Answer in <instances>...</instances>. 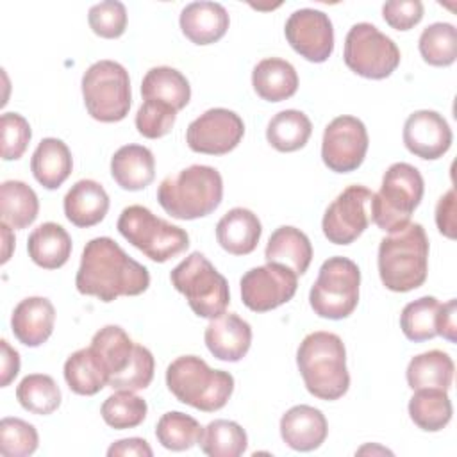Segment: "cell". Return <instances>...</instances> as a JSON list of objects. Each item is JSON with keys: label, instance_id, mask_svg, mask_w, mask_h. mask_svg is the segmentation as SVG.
Here are the masks:
<instances>
[{"label": "cell", "instance_id": "6da1fadb", "mask_svg": "<svg viewBox=\"0 0 457 457\" xmlns=\"http://www.w3.org/2000/svg\"><path fill=\"white\" fill-rule=\"evenodd\" d=\"M75 286L80 295L112 302L118 296L145 293L150 286V273L146 266L129 257L114 239L102 236L86 243Z\"/></svg>", "mask_w": 457, "mask_h": 457}, {"label": "cell", "instance_id": "7a4b0ae2", "mask_svg": "<svg viewBox=\"0 0 457 457\" xmlns=\"http://www.w3.org/2000/svg\"><path fill=\"white\" fill-rule=\"evenodd\" d=\"M296 366L307 391L320 400H337L350 387L346 350L337 334H307L296 350Z\"/></svg>", "mask_w": 457, "mask_h": 457}, {"label": "cell", "instance_id": "3957f363", "mask_svg": "<svg viewBox=\"0 0 457 457\" xmlns=\"http://www.w3.org/2000/svg\"><path fill=\"white\" fill-rule=\"evenodd\" d=\"M378 275L382 284L395 293L412 291L427 280L428 237L420 223H407L389 232L378 245Z\"/></svg>", "mask_w": 457, "mask_h": 457}, {"label": "cell", "instance_id": "277c9868", "mask_svg": "<svg viewBox=\"0 0 457 457\" xmlns=\"http://www.w3.org/2000/svg\"><path fill=\"white\" fill-rule=\"evenodd\" d=\"M223 198V180L216 168L193 164L166 177L157 187L159 205L177 220L209 216Z\"/></svg>", "mask_w": 457, "mask_h": 457}, {"label": "cell", "instance_id": "5b68a950", "mask_svg": "<svg viewBox=\"0 0 457 457\" xmlns=\"http://www.w3.org/2000/svg\"><path fill=\"white\" fill-rule=\"evenodd\" d=\"M166 386L179 402L214 412L232 396L234 377L228 371L212 370L202 357L180 355L166 368Z\"/></svg>", "mask_w": 457, "mask_h": 457}, {"label": "cell", "instance_id": "8992f818", "mask_svg": "<svg viewBox=\"0 0 457 457\" xmlns=\"http://www.w3.org/2000/svg\"><path fill=\"white\" fill-rule=\"evenodd\" d=\"M425 184L420 170L409 162L391 164L378 193H373L370 211L375 225L384 232H395L411 223V216L423 198Z\"/></svg>", "mask_w": 457, "mask_h": 457}, {"label": "cell", "instance_id": "52a82bcc", "mask_svg": "<svg viewBox=\"0 0 457 457\" xmlns=\"http://www.w3.org/2000/svg\"><path fill=\"white\" fill-rule=\"evenodd\" d=\"M170 280L200 318L214 320L221 316L230 302L227 278L200 252H193L180 261L171 270Z\"/></svg>", "mask_w": 457, "mask_h": 457}, {"label": "cell", "instance_id": "ba28073f", "mask_svg": "<svg viewBox=\"0 0 457 457\" xmlns=\"http://www.w3.org/2000/svg\"><path fill=\"white\" fill-rule=\"evenodd\" d=\"M120 234L154 262H166L189 246V236L184 228L157 218L143 205H129L121 211L118 223Z\"/></svg>", "mask_w": 457, "mask_h": 457}, {"label": "cell", "instance_id": "9c48e42d", "mask_svg": "<svg viewBox=\"0 0 457 457\" xmlns=\"http://www.w3.org/2000/svg\"><path fill=\"white\" fill-rule=\"evenodd\" d=\"M82 98L91 118L104 123L121 121L130 109L129 71L116 61H96L82 75Z\"/></svg>", "mask_w": 457, "mask_h": 457}, {"label": "cell", "instance_id": "30bf717a", "mask_svg": "<svg viewBox=\"0 0 457 457\" xmlns=\"http://www.w3.org/2000/svg\"><path fill=\"white\" fill-rule=\"evenodd\" d=\"M361 270L343 255L328 257L311 287L309 303L320 318L343 320L348 318L359 303Z\"/></svg>", "mask_w": 457, "mask_h": 457}, {"label": "cell", "instance_id": "8fae6325", "mask_svg": "<svg viewBox=\"0 0 457 457\" xmlns=\"http://www.w3.org/2000/svg\"><path fill=\"white\" fill-rule=\"evenodd\" d=\"M345 64L364 79L389 77L400 64L396 43L375 25L361 21L352 25L345 37Z\"/></svg>", "mask_w": 457, "mask_h": 457}, {"label": "cell", "instance_id": "7c38bea8", "mask_svg": "<svg viewBox=\"0 0 457 457\" xmlns=\"http://www.w3.org/2000/svg\"><path fill=\"white\" fill-rule=\"evenodd\" d=\"M371 198L373 193L364 186L355 184L343 189L323 214L325 237L334 245L353 243L371 221Z\"/></svg>", "mask_w": 457, "mask_h": 457}, {"label": "cell", "instance_id": "4fadbf2b", "mask_svg": "<svg viewBox=\"0 0 457 457\" xmlns=\"http://www.w3.org/2000/svg\"><path fill=\"white\" fill-rule=\"evenodd\" d=\"M368 145V130L359 118L348 114L337 116L325 127L321 159L328 170L350 173L362 164Z\"/></svg>", "mask_w": 457, "mask_h": 457}, {"label": "cell", "instance_id": "5bb4252c", "mask_svg": "<svg viewBox=\"0 0 457 457\" xmlns=\"http://www.w3.org/2000/svg\"><path fill=\"white\" fill-rule=\"evenodd\" d=\"M241 300L253 312H268L289 302L298 287V275L289 268L266 262L241 277Z\"/></svg>", "mask_w": 457, "mask_h": 457}, {"label": "cell", "instance_id": "9a60e30c", "mask_svg": "<svg viewBox=\"0 0 457 457\" xmlns=\"http://www.w3.org/2000/svg\"><path fill=\"white\" fill-rule=\"evenodd\" d=\"M245 136V123L234 111L214 107L193 120L186 130V143L193 152L223 155L234 150Z\"/></svg>", "mask_w": 457, "mask_h": 457}, {"label": "cell", "instance_id": "2e32d148", "mask_svg": "<svg viewBox=\"0 0 457 457\" xmlns=\"http://www.w3.org/2000/svg\"><path fill=\"white\" fill-rule=\"evenodd\" d=\"M284 34L291 48L311 62H325L334 52V29L328 14L318 9H298L289 14Z\"/></svg>", "mask_w": 457, "mask_h": 457}, {"label": "cell", "instance_id": "e0dca14e", "mask_svg": "<svg viewBox=\"0 0 457 457\" xmlns=\"http://www.w3.org/2000/svg\"><path fill=\"white\" fill-rule=\"evenodd\" d=\"M452 129L436 111L421 109L409 114L403 123V145L420 159L436 161L452 146Z\"/></svg>", "mask_w": 457, "mask_h": 457}, {"label": "cell", "instance_id": "ac0fdd59", "mask_svg": "<svg viewBox=\"0 0 457 457\" xmlns=\"http://www.w3.org/2000/svg\"><path fill=\"white\" fill-rule=\"evenodd\" d=\"M204 339L205 346L216 359L237 362L250 350L252 327L237 314L223 312L205 327Z\"/></svg>", "mask_w": 457, "mask_h": 457}, {"label": "cell", "instance_id": "d6986e66", "mask_svg": "<svg viewBox=\"0 0 457 457\" xmlns=\"http://www.w3.org/2000/svg\"><path fill=\"white\" fill-rule=\"evenodd\" d=\"M328 434L325 414L311 405H295L280 418V436L296 452L320 448Z\"/></svg>", "mask_w": 457, "mask_h": 457}, {"label": "cell", "instance_id": "ffe728a7", "mask_svg": "<svg viewBox=\"0 0 457 457\" xmlns=\"http://www.w3.org/2000/svg\"><path fill=\"white\" fill-rule=\"evenodd\" d=\"M55 309L45 296H29L21 300L11 314V330L14 337L30 348L43 345L54 330Z\"/></svg>", "mask_w": 457, "mask_h": 457}, {"label": "cell", "instance_id": "44dd1931", "mask_svg": "<svg viewBox=\"0 0 457 457\" xmlns=\"http://www.w3.org/2000/svg\"><path fill=\"white\" fill-rule=\"evenodd\" d=\"M182 34L195 45L220 41L228 29V12L218 2H191L180 12Z\"/></svg>", "mask_w": 457, "mask_h": 457}, {"label": "cell", "instance_id": "7402d4cb", "mask_svg": "<svg viewBox=\"0 0 457 457\" xmlns=\"http://www.w3.org/2000/svg\"><path fill=\"white\" fill-rule=\"evenodd\" d=\"M62 207L68 221L75 227L87 228L105 218L109 211V195L96 180L82 179L68 189Z\"/></svg>", "mask_w": 457, "mask_h": 457}, {"label": "cell", "instance_id": "603a6c76", "mask_svg": "<svg viewBox=\"0 0 457 457\" xmlns=\"http://www.w3.org/2000/svg\"><path fill=\"white\" fill-rule=\"evenodd\" d=\"M262 225L250 209L234 207L221 216L216 225V239L220 246L232 255L252 253L261 239Z\"/></svg>", "mask_w": 457, "mask_h": 457}, {"label": "cell", "instance_id": "cb8c5ba5", "mask_svg": "<svg viewBox=\"0 0 457 457\" xmlns=\"http://www.w3.org/2000/svg\"><path fill=\"white\" fill-rule=\"evenodd\" d=\"M111 175L125 191L145 189L155 177L154 154L141 145H125L111 159Z\"/></svg>", "mask_w": 457, "mask_h": 457}, {"label": "cell", "instance_id": "d4e9b609", "mask_svg": "<svg viewBox=\"0 0 457 457\" xmlns=\"http://www.w3.org/2000/svg\"><path fill=\"white\" fill-rule=\"evenodd\" d=\"M264 259L266 262L282 264L296 275H303L312 261V245L300 228L284 225L270 236Z\"/></svg>", "mask_w": 457, "mask_h": 457}, {"label": "cell", "instance_id": "484cf974", "mask_svg": "<svg viewBox=\"0 0 457 457\" xmlns=\"http://www.w3.org/2000/svg\"><path fill=\"white\" fill-rule=\"evenodd\" d=\"M252 86L266 102H282L298 89V73L291 62L280 57H268L255 64Z\"/></svg>", "mask_w": 457, "mask_h": 457}, {"label": "cell", "instance_id": "4316f807", "mask_svg": "<svg viewBox=\"0 0 457 457\" xmlns=\"http://www.w3.org/2000/svg\"><path fill=\"white\" fill-rule=\"evenodd\" d=\"M73 159L68 145L57 137H45L36 146L30 170L34 179L46 189H57L70 177Z\"/></svg>", "mask_w": 457, "mask_h": 457}, {"label": "cell", "instance_id": "83f0119b", "mask_svg": "<svg viewBox=\"0 0 457 457\" xmlns=\"http://www.w3.org/2000/svg\"><path fill=\"white\" fill-rule=\"evenodd\" d=\"M29 257L45 270L64 266L71 253V237L64 227L54 221L36 227L27 239Z\"/></svg>", "mask_w": 457, "mask_h": 457}, {"label": "cell", "instance_id": "f1b7e54d", "mask_svg": "<svg viewBox=\"0 0 457 457\" xmlns=\"http://www.w3.org/2000/svg\"><path fill=\"white\" fill-rule=\"evenodd\" d=\"M62 373L68 387L82 396H93L100 393L109 380L104 362L91 346L73 352L66 359Z\"/></svg>", "mask_w": 457, "mask_h": 457}, {"label": "cell", "instance_id": "f546056e", "mask_svg": "<svg viewBox=\"0 0 457 457\" xmlns=\"http://www.w3.org/2000/svg\"><path fill=\"white\" fill-rule=\"evenodd\" d=\"M453 361L446 352L428 350L409 361L405 378L412 391L425 387L448 391L453 380Z\"/></svg>", "mask_w": 457, "mask_h": 457}, {"label": "cell", "instance_id": "4dcf8cb0", "mask_svg": "<svg viewBox=\"0 0 457 457\" xmlns=\"http://www.w3.org/2000/svg\"><path fill=\"white\" fill-rule=\"evenodd\" d=\"M141 95L145 100H159L171 105L175 111H180L189 104L191 86L179 70L155 66L143 77Z\"/></svg>", "mask_w": 457, "mask_h": 457}, {"label": "cell", "instance_id": "1f68e13d", "mask_svg": "<svg viewBox=\"0 0 457 457\" xmlns=\"http://www.w3.org/2000/svg\"><path fill=\"white\" fill-rule=\"evenodd\" d=\"M39 212L36 191L21 180H5L0 186V216L14 230L27 228Z\"/></svg>", "mask_w": 457, "mask_h": 457}, {"label": "cell", "instance_id": "d6a6232c", "mask_svg": "<svg viewBox=\"0 0 457 457\" xmlns=\"http://www.w3.org/2000/svg\"><path fill=\"white\" fill-rule=\"evenodd\" d=\"M452 402L445 389H416L409 400V416L425 432L443 430L452 420Z\"/></svg>", "mask_w": 457, "mask_h": 457}, {"label": "cell", "instance_id": "836d02e7", "mask_svg": "<svg viewBox=\"0 0 457 457\" xmlns=\"http://www.w3.org/2000/svg\"><path fill=\"white\" fill-rule=\"evenodd\" d=\"M311 132L312 123L305 112L286 109L270 120L266 127V139L278 152H296L305 146Z\"/></svg>", "mask_w": 457, "mask_h": 457}, {"label": "cell", "instance_id": "e575fe53", "mask_svg": "<svg viewBox=\"0 0 457 457\" xmlns=\"http://www.w3.org/2000/svg\"><path fill=\"white\" fill-rule=\"evenodd\" d=\"M91 348L104 362L109 378L121 373L132 361L136 343L129 337V334L118 325H105L100 328L93 339Z\"/></svg>", "mask_w": 457, "mask_h": 457}, {"label": "cell", "instance_id": "d590c367", "mask_svg": "<svg viewBox=\"0 0 457 457\" xmlns=\"http://www.w3.org/2000/svg\"><path fill=\"white\" fill-rule=\"evenodd\" d=\"M198 445L211 457H239L248 446V436L236 421L214 420L204 428Z\"/></svg>", "mask_w": 457, "mask_h": 457}, {"label": "cell", "instance_id": "8d00e7d4", "mask_svg": "<svg viewBox=\"0 0 457 457\" xmlns=\"http://www.w3.org/2000/svg\"><path fill=\"white\" fill-rule=\"evenodd\" d=\"M16 398L20 405L39 416L52 414L61 405V389L50 375L32 373L21 378L16 387Z\"/></svg>", "mask_w": 457, "mask_h": 457}, {"label": "cell", "instance_id": "74e56055", "mask_svg": "<svg viewBox=\"0 0 457 457\" xmlns=\"http://www.w3.org/2000/svg\"><path fill=\"white\" fill-rule=\"evenodd\" d=\"M204 428L200 423L180 411H170L162 414L155 427L157 441L171 452H184L200 443Z\"/></svg>", "mask_w": 457, "mask_h": 457}, {"label": "cell", "instance_id": "f35d334b", "mask_svg": "<svg viewBox=\"0 0 457 457\" xmlns=\"http://www.w3.org/2000/svg\"><path fill=\"white\" fill-rule=\"evenodd\" d=\"M420 54L430 66H450L457 57V30L452 23L437 21L423 29L418 41Z\"/></svg>", "mask_w": 457, "mask_h": 457}, {"label": "cell", "instance_id": "ab89813d", "mask_svg": "<svg viewBox=\"0 0 457 457\" xmlns=\"http://www.w3.org/2000/svg\"><path fill=\"white\" fill-rule=\"evenodd\" d=\"M439 305L441 303L434 296H421L414 302H409L400 314V328L403 336L414 343L436 337V320Z\"/></svg>", "mask_w": 457, "mask_h": 457}, {"label": "cell", "instance_id": "60d3db41", "mask_svg": "<svg viewBox=\"0 0 457 457\" xmlns=\"http://www.w3.org/2000/svg\"><path fill=\"white\" fill-rule=\"evenodd\" d=\"M146 411H148V405L141 396L134 395V391H123V389L107 396L100 407V414L104 421L116 430L134 428L141 425L143 420L146 418Z\"/></svg>", "mask_w": 457, "mask_h": 457}, {"label": "cell", "instance_id": "b9f144b4", "mask_svg": "<svg viewBox=\"0 0 457 457\" xmlns=\"http://www.w3.org/2000/svg\"><path fill=\"white\" fill-rule=\"evenodd\" d=\"M39 436L34 425L20 418L0 421V453L4 457H27L37 450Z\"/></svg>", "mask_w": 457, "mask_h": 457}, {"label": "cell", "instance_id": "7bdbcfd3", "mask_svg": "<svg viewBox=\"0 0 457 457\" xmlns=\"http://www.w3.org/2000/svg\"><path fill=\"white\" fill-rule=\"evenodd\" d=\"M154 370H155V361L152 352L143 346V345H136L134 350V357L130 361V364L118 375L111 377L107 380V386L120 391H139L150 386L152 378H154Z\"/></svg>", "mask_w": 457, "mask_h": 457}, {"label": "cell", "instance_id": "ee69618b", "mask_svg": "<svg viewBox=\"0 0 457 457\" xmlns=\"http://www.w3.org/2000/svg\"><path fill=\"white\" fill-rule=\"evenodd\" d=\"M177 120V111L159 100H145L136 114V129L143 137L159 139L166 136Z\"/></svg>", "mask_w": 457, "mask_h": 457}, {"label": "cell", "instance_id": "f6af8a7d", "mask_svg": "<svg viewBox=\"0 0 457 457\" xmlns=\"http://www.w3.org/2000/svg\"><path fill=\"white\" fill-rule=\"evenodd\" d=\"M91 30L105 39L120 37L127 29V9L118 0L95 4L87 12Z\"/></svg>", "mask_w": 457, "mask_h": 457}, {"label": "cell", "instance_id": "bcb514c9", "mask_svg": "<svg viewBox=\"0 0 457 457\" xmlns=\"http://www.w3.org/2000/svg\"><path fill=\"white\" fill-rule=\"evenodd\" d=\"M0 137H2V159H20L32 137L29 121L18 112H4L0 116Z\"/></svg>", "mask_w": 457, "mask_h": 457}, {"label": "cell", "instance_id": "7dc6e473", "mask_svg": "<svg viewBox=\"0 0 457 457\" xmlns=\"http://www.w3.org/2000/svg\"><path fill=\"white\" fill-rule=\"evenodd\" d=\"M382 16L395 30H409L423 18V4L420 0H391L382 5Z\"/></svg>", "mask_w": 457, "mask_h": 457}, {"label": "cell", "instance_id": "c3c4849f", "mask_svg": "<svg viewBox=\"0 0 457 457\" xmlns=\"http://www.w3.org/2000/svg\"><path fill=\"white\" fill-rule=\"evenodd\" d=\"M436 225L439 232L448 237L455 239V191L448 189L436 205Z\"/></svg>", "mask_w": 457, "mask_h": 457}, {"label": "cell", "instance_id": "681fc988", "mask_svg": "<svg viewBox=\"0 0 457 457\" xmlns=\"http://www.w3.org/2000/svg\"><path fill=\"white\" fill-rule=\"evenodd\" d=\"M109 457H116V455H137V457H152L154 452L150 448V445L143 439V437H127V439H120L114 441L109 450H107Z\"/></svg>", "mask_w": 457, "mask_h": 457}, {"label": "cell", "instance_id": "f907efd6", "mask_svg": "<svg viewBox=\"0 0 457 457\" xmlns=\"http://www.w3.org/2000/svg\"><path fill=\"white\" fill-rule=\"evenodd\" d=\"M2 346V364H0V386L7 387L20 371V353L7 343V339L0 341Z\"/></svg>", "mask_w": 457, "mask_h": 457}, {"label": "cell", "instance_id": "816d5d0a", "mask_svg": "<svg viewBox=\"0 0 457 457\" xmlns=\"http://www.w3.org/2000/svg\"><path fill=\"white\" fill-rule=\"evenodd\" d=\"M455 300H448L446 303L439 305L437 311V320H436V330L437 336H443L445 339H448L450 343H455Z\"/></svg>", "mask_w": 457, "mask_h": 457}, {"label": "cell", "instance_id": "f5cc1de1", "mask_svg": "<svg viewBox=\"0 0 457 457\" xmlns=\"http://www.w3.org/2000/svg\"><path fill=\"white\" fill-rule=\"evenodd\" d=\"M0 228H2V236H4V243H5V248H4V255H2V264L9 261L11 257V250L7 246H12L14 245V239H11V227L7 223H0Z\"/></svg>", "mask_w": 457, "mask_h": 457}]
</instances>
